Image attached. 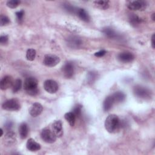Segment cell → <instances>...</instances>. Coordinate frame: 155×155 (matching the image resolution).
<instances>
[{
	"mask_svg": "<svg viewBox=\"0 0 155 155\" xmlns=\"http://www.w3.org/2000/svg\"><path fill=\"white\" fill-rule=\"evenodd\" d=\"M121 127V122L118 116L114 114L107 116L105 121V128L110 133H116Z\"/></svg>",
	"mask_w": 155,
	"mask_h": 155,
	"instance_id": "6da1fadb",
	"label": "cell"
},
{
	"mask_svg": "<svg viewBox=\"0 0 155 155\" xmlns=\"http://www.w3.org/2000/svg\"><path fill=\"white\" fill-rule=\"evenodd\" d=\"M38 84V80L35 78L28 77L24 81V89L27 94L30 96H35L39 92Z\"/></svg>",
	"mask_w": 155,
	"mask_h": 155,
	"instance_id": "7a4b0ae2",
	"label": "cell"
},
{
	"mask_svg": "<svg viewBox=\"0 0 155 155\" xmlns=\"http://www.w3.org/2000/svg\"><path fill=\"white\" fill-rule=\"evenodd\" d=\"M2 108L7 111H18L20 109L19 102L16 99H10L5 101L2 105Z\"/></svg>",
	"mask_w": 155,
	"mask_h": 155,
	"instance_id": "3957f363",
	"label": "cell"
},
{
	"mask_svg": "<svg viewBox=\"0 0 155 155\" xmlns=\"http://www.w3.org/2000/svg\"><path fill=\"white\" fill-rule=\"evenodd\" d=\"M41 137L42 139L48 143H52L56 140L57 137L53 131L48 128H44L41 133Z\"/></svg>",
	"mask_w": 155,
	"mask_h": 155,
	"instance_id": "277c9868",
	"label": "cell"
},
{
	"mask_svg": "<svg viewBox=\"0 0 155 155\" xmlns=\"http://www.w3.org/2000/svg\"><path fill=\"white\" fill-rule=\"evenodd\" d=\"M60 62V58L55 54H45L44 58L43 63L45 65L53 67L58 65Z\"/></svg>",
	"mask_w": 155,
	"mask_h": 155,
	"instance_id": "5b68a950",
	"label": "cell"
},
{
	"mask_svg": "<svg viewBox=\"0 0 155 155\" xmlns=\"http://www.w3.org/2000/svg\"><path fill=\"white\" fill-rule=\"evenodd\" d=\"M127 7L131 10L143 11L147 8V3L143 1H131L127 3Z\"/></svg>",
	"mask_w": 155,
	"mask_h": 155,
	"instance_id": "8992f818",
	"label": "cell"
},
{
	"mask_svg": "<svg viewBox=\"0 0 155 155\" xmlns=\"http://www.w3.org/2000/svg\"><path fill=\"white\" fill-rule=\"evenodd\" d=\"M134 93L136 96L143 99H147L151 97V91L147 88L137 85L134 88Z\"/></svg>",
	"mask_w": 155,
	"mask_h": 155,
	"instance_id": "52a82bcc",
	"label": "cell"
},
{
	"mask_svg": "<svg viewBox=\"0 0 155 155\" xmlns=\"http://www.w3.org/2000/svg\"><path fill=\"white\" fill-rule=\"evenodd\" d=\"M44 88L46 91L49 93H55L58 90V85L57 82L52 79L46 80L44 83Z\"/></svg>",
	"mask_w": 155,
	"mask_h": 155,
	"instance_id": "ba28073f",
	"label": "cell"
},
{
	"mask_svg": "<svg viewBox=\"0 0 155 155\" xmlns=\"http://www.w3.org/2000/svg\"><path fill=\"white\" fill-rule=\"evenodd\" d=\"M62 72L64 76L68 79L71 78L74 74V65L71 62H66L62 67Z\"/></svg>",
	"mask_w": 155,
	"mask_h": 155,
	"instance_id": "9c48e42d",
	"label": "cell"
},
{
	"mask_svg": "<svg viewBox=\"0 0 155 155\" xmlns=\"http://www.w3.org/2000/svg\"><path fill=\"white\" fill-rule=\"evenodd\" d=\"M14 81L12 76H5L3 77L0 82V88L2 90H5L12 87Z\"/></svg>",
	"mask_w": 155,
	"mask_h": 155,
	"instance_id": "30bf717a",
	"label": "cell"
},
{
	"mask_svg": "<svg viewBox=\"0 0 155 155\" xmlns=\"http://www.w3.org/2000/svg\"><path fill=\"white\" fill-rule=\"evenodd\" d=\"M117 59L119 61L122 62L128 63V62H132L134 59V56L130 52L124 51V52L120 53L117 55Z\"/></svg>",
	"mask_w": 155,
	"mask_h": 155,
	"instance_id": "8fae6325",
	"label": "cell"
},
{
	"mask_svg": "<svg viewBox=\"0 0 155 155\" xmlns=\"http://www.w3.org/2000/svg\"><path fill=\"white\" fill-rule=\"evenodd\" d=\"M16 142V134L14 132L10 130L5 134L4 138V143L6 145H13Z\"/></svg>",
	"mask_w": 155,
	"mask_h": 155,
	"instance_id": "7c38bea8",
	"label": "cell"
},
{
	"mask_svg": "<svg viewBox=\"0 0 155 155\" xmlns=\"http://www.w3.org/2000/svg\"><path fill=\"white\" fill-rule=\"evenodd\" d=\"M43 110V107L42 105L39 103H34L30 107L29 110L30 114L33 117H37L39 116Z\"/></svg>",
	"mask_w": 155,
	"mask_h": 155,
	"instance_id": "4fadbf2b",
	"label": "cell"
},
{
	"mask_svg": "<svg viewBox=\"0 0 155 155\" xmlns=\"http://www.w3.org/2000/svg\"><path fill=\"white\" fill-rule=\"evenodd\" d=\"M52 130L57 137H61L63 135L62 124L61 120H56L52 124Z\"/></svg>",
	"mask_w": 155,
	"mask_h": 155,
	"instance_id": "5bb4252c",
	"label": "cell"
},
{
	"mask_svg": "<svg viewBox=\"0 0 155 155\" xmlns=\"http://www.w3.org/2000/svg\"><path fill=\"white\" fill-rule=\"evenodd\" d=\"M67 41L68 45L73 48H78L82 44L81 39L79 38L74 36L69 37L67 39Z\"/></svg>",
	"mask_w": 155,
	"mask_h": 155,
	"instance_id": "9a60e30c",
	"label": "cell"
},
{
	"mask_svg": "<svg viewBox=\"0 0 155 155\" xmlns=\"http://www.w3.org/2000/svg\"><path fill=\"white\" fill-rule=\"evenodd\" d=\"M26 147L28 150L30 151H37L41 149V145L36 142L35 139L30 138L26 143Z\"/></svg>",
	"mask_w": 155,
	"mask_h": 155,
	"instance_id": "2e32d148",
	"label": "cell"
},
{
	"mask_svg": "<svg viewBox=\"0 0 155 155\" xmlns=\"http://www.w3.org/2000/svg\"><path fill=\"white\" fill-rule=\"evenodd\" d=\"M76 15L82 21L85 22H88L90 21V16L88 14V13L83 8H76Z\"/></svg>",
	"mask_w": 155,
	"mask_h": 155,
	"instance_id": "e0dca14e",
	"label": "cell"
},
{
	"mask_svg": "<svg viewBox=\"0 0 155 155\" xmlns=\"http://www.w3.org/2000/svg\"><path fill=\"white\" fill-rule=\"evenodd\" d=\"M28 133V127L26 123L23 122L21 124L19 127V136L22 139H24L27 137Z\"/></svg>",
	"mask_w": 155,
	"mask_h": 155,
	"instance_id": "ac0fdd59",
	"label": "cell"
},
{
	"mask_svg": "<svg viewBox=\"0 0 155 155\" xmlns=\"http://www.w3.org/2000/svg\"><path fill=\"white\" fill-rule=\"evenodd\" d=\"M114 104V101L113 98L111 95L105 98V99L104 102V104H103V108H104V111H107L110 110L112 108Z\"/></svg>",
	"mask_w": 155,
	"mask_h": 155,
	"instance_id": "d6986e66",
	"label": "cell"
},
{
	"mask_svg": "<svg viewBox=\"0 0 155 155\" xmlns=\"http://www.w3.org/2000/svg\"><path fill=\"white\" fill-rule=\"evenodd\" d=\"M109 1H95L93 4L96 7L101 10H107L110 6Z\"/></svg>",
	"mask_w": 155,
	"mask_h": 155,
	"instance_id": "ffe728a7",
	"label": "cell"
},
{
	"mask_svg": "<svg viewBox=\"0 0 155 155\" xmlns=\"http://www.w3.org/2000/svg\"><path fill=\"white\" fill-rule=\"evenodd\" d=\"M111 96L113 98L114 103H119L123 102L125 99V95L122 91H116L114 93H113Z\"/></svg>",
	"mask_w": 155,
	"mask_h": 155,
	"instance_id": "44dd1931",
	"label": "cell"
},
{
	"mask_svg": "<svg viewBox=\"0 0 155 155\" xmlns=\"http://www.w3.org/2000/svg\"><path fill=\"white\" fill-rule=\"evenodd\" d=\"M104 35L110 39H115L117 38V34L111 28H105L102 30Z\"/></svg>",
	"mask_w": 155,
	"mask_h": 155,
	"instance_id": "7402d4cb",
	"label": "cell"
},
{
	"mask_svg": "<svg viewBox=\"0 0 155 155\" xmlns=\"http://www.w3.org/2000/svg\"><path fill=\"white\" fill-rule=\"evenodd\" d=\"M64 117L65 120L68 122L70 126L73 127L74 125L75 120H76V116L72 112H68L65 114Z\"/></svg>",
	"mask_w": 155,
	"mask_h": 155,
	"instance_id": "603a6c76",
	"label": "cell"
},
{
	"mask_svg": "<svg viewBox=\"0 0 155 155\" xmlns=\"http://www.w3.org/2000/svg\"><path fill=\"white\" fill-rule=\"evenodd\" d=\"M129 21H130V24L134 27H136L137 25H139L142 21L141 19L135 14L130 15V16L129 17Z\"/></svg>",
	"mask_w": 155,
	"mask_h": 155,
	"instance_id": "cb8c5ba5",
	"label": "cell"
},
{
	"mask_svg": "<svg viewBox=\"0 0 155 155\" xmlns=\"http://www.w3.org/2000/svg\"><path fill=\"white\" fill-rule=\"evenodd\" d=\"M22 87V81L19 79H16L12 85V91L13 93H16L18 92L21 88Z\"/></svg>",
	"mask_w": 155,
	"mask_h": 155,
	"instance_id": "d4e9b609",
	"label": "cell"
},
{
	"mask_svg": "<svg viewBox=\"0 0 155 155\" xmlns=\"http://www.w3.org/2000/svg\"><path fill=\"white\" fill-rule=\"evenodd\" d=\"M36 56V50L33 48H30L27 51L26 58L28 61H32L35 59Z\"/></svg>",
	"mask_w": 155,
	"mask_h": 155,
	"instance_id": "484cf974",
	"label": "cell"
},
{
	"mask_svg": "<svg viewBox=\"0 0 155 155\" xmlns=\"http://www.w3.org/2000/svg\"><path fill=\"white\" fill-rule=\"evenodd\" d=\"M20 1L18 0H11L7 2V6L11 8H16L18 5L20 4Z\"/></svg>",
	"mask_w": 155,
	"mask_h": 155,
	"instance_id": "4316f807",
	"label": "cell"
},
{
	"mask_svg": "<svg viewBox=\"0 0 155 155\" xmlns=\"http://www.w3.org/2000/svg\"><path fill=\"white\" fill-rule=\"evenodd\" d=\"M0 24L1 26H5L8 25L10 23V19L9 18L5 16V15H1V17H0Z\"/></svg>",
	"mask_w": 155,
	"mask_h": 155,
	"instance_id": "83f0119b",
	"label": "cell"
},
{
	"mask_svg": "<svg viewBox=\"0 0 155 155\" xmlns=\"http://www.w3.org/2000/svg\"><path fill=\"white\" fill-rule=\"evenodd\" d=\"M81 111H82V106L79 105H77L73 108L72 113L74 114L76 117H79L81 115Z\"/></svg>",
	"mask_w": 155,
	"mask_h": 155,
	"instance_id": "f1b7e54d",
	"label": "cell"
},
{
	"mask_svg": "<svg viewBox=\"0 0 155 155\" xmlns=\"http://www.w3.org/2000/svg\"><path fill=\"white\" fill-rule=\"evenodd\" d=\"M24 15V12L23 10H21L20 11H18V12H16V19H17V21L19 23H21L22 21Z\"/></svg>",
	"mask_w": 155,
	"mask_h": 155,
	"instance_id": "f546056e",
	"label": "cell"
},
{
	"mask_svg": "<svg viewBox=\"0 0 155 155\" xmlns=\"http://www.w3.org/2000/svg\"><path fill=\"white\" fill-rule=\"evenodd\" d=\"M8 36L7 35H1L0 37V42L2 44H6L8 42Z\"/></svg>",
	"mask_w": 155,
	"mask_h": 155,
	"instance_id": "4dcf8cb0",
	"label": "cell"
},
{
	"mask_svg": "<svg viewBox=\"0 0 155 155\" xmlns=\"http://www.w3.org/2000/svg\"><path fill=\"white\" fill-rule=\"evenodd\" d=\"M105 53H106V51L105 50H102L97 52H96L94 53V56L96 57H102V56H104L105 54Z\"/></svg>",
	"mask_w": 155,
	"mask_h": 155,
	"instance_id": "1f68e13d",
	"label": "cell"
},
{
	"mask_svg": "<svg viewBox=\"0 0 155 155\" xmlns=\"http://www.w3.org/2000/svg\"><path fill=\"white\" fill-rule=\"evenodd\" d=\"M13 125V123L11 122V121H9V122H7L6 124H5V127L8 130V131H10Z\"/></svg>",
	"mask_w": 155,
	"mask_h": 155,
	"instance_id": "d6a6232c",
	"label": "cell"
},
{
	"mask_svg": "<svg viewBox=\"0 0 155 155\" xmlns=\"http://www.w3.org/2000/svg\"><path fill=\"white\" fill-rule=\"evenodd\" d=\"M155 42H154V34H153L152 35V37H151V46H152V48H154L155 47Z\"/></svg>",
	"mask_w": 155,
	"mask_h": 155,
	"instance_id": "836d02e7",
	"label": "cell"
},
{
	"mask_svg": "<svg viewBox=\"0 0 155 155\" xmlns=\"http://www.w3.org/2000/svg\"><path fill=\"white\" fill-rule=\"evenodd\" d=\"M154 16H155V13H153V15H152V19H153V21H154V20H155Z\"/></svg>",
	"mask_w": 155,
	"mask_h": 155,
	"instance_id": "e575fe53",
	"label": "cell"
},
{
	"mask_svg": "<svg viewBox=\"0 0 155 155\" xmlns=\"http://www.w3.org/2000/svg\"><path fill=\"white\" fill-rule=\"evenodd\" d=\"M1 136H2L3 135V130L2 128H1Z\"/></svg>",
	"mask_w": 155,
	"mask_h": 155,
	"instance_id": "d590c367",
	"label": "cell"
}]
</instances>
